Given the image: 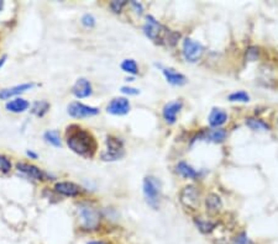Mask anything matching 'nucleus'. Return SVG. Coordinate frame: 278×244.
<instances>
[{
  "mask_svg": "<svg viewBox=\"0 0 278 244\" xmlns=\"http://www.w3.org/2000/svg\"><path fill=\"white\" fill-rule=\"evenodd\" d=\"M67 145L74 153L88 158L93 157L97 149L94 137L89 132L82 130V128H77L67 134Z\"/></svg>",
  "mask_w": 278,
  "mask_h": 244,
  "instance_id": "f257e3e1",
  "label": "nucleus"
},
{
  "mask_svg": "<svg viewBox=\"0 0 278 244\" xmlns=\"http://www.w3.org/2000/svg\"><path fill=\"white\" fill-rule=\"evenodd\" d=\"M145 35L150 40H152L156 44H163L167 41L168 44H176L177 40L179 39V33L170 32L165 26H162L153 16H147L144 25Z\"/></svg>",
  "mask_w": 278,
  "mask_h": 244,
  "instance_id": "f03ea898",
  "label": "nucleus"
},
{
  "mask_svg": "<svg viewBox=\"0 0 278 244\" xmlns=\"http://www.w3.org/2000/svg\"><path fill=\"white\" fill-rule=\"evenodd\" d=\"M78 216L81 221V229L84 232H96L100 227V216L99 211L90 203H81L78 207Z\"/></svg>",
  "mask_w": 278,
  "mask_h": 244,
  "instance_id": "7ed1b4c3",
  "label": "nucleus"
},
{
  "mask_svg": "<svg viewBox=\"0 0 278 244\" xmlns=\"http://www.w3.org/2000/svg\"><path fill=\"white\" fill-rule=\"evenodd\" d=\"M144 195L146 202L156 210L161 199V183L153 177H146L144 179Z\"/></svg>",
  "mask_w": 278,
  "mask_h": 244,
  "instance_id": "20e7f679",
  "label": "nucleus"
},
{
  "mask_svg": "<svg viewBox=\"0 0 278 244\" xmlns=\"http://www.w3.org/2000/svg\"><path fill=\"white\" fill-rule=\"evenodd\" d=\"M124 156V143L119 138L109 136L107 138V151L102 154V159L105 162H114Z\"/></svg>",
  "mask_w": 278,
  "mask_h": 244,
  "instance_id": "39448f33",
  "label": "nucleus"
},
{
  "mask_svg": "<svg viewBox=\"0 0 278 244\" xmlns=\"http://www.w3.org/2000/svg\"><path fill=\"white\" fill-rule=\"evenodd\" d=\"M179 200L184 207L189 210H197L198 206H199V192H198L196 186H184L179 194Z\"/></svg>",
  "mask_w": 278,
  "mask_h": 244,
  "instance_id": "423d86ee",
  "label": "nucleus"
},
{
  "mask_svg": "<svg viewBox=\"0 0 278 244\" xmlns=\"http://www.w3.org/2000/svg\"><path fill=\"white\" fill-rule=\"evenodd\" d=\"M70 116L74 117V119H84V117L96 116L99 114V109L93 108V106H88L82 104V102H71L67 108Z\"/></svg>",
  "mask_w": 278,
  "mask_h": 244,
  "instance_id": "0eeeda50",
  "label": "nucleus"
},
{
  "mask_svg": "<svg viewBox=\"0 0 278 244\" xmlns=\"http://www.w3.org/2000/svg\"><path fill=\"white\" fill-rule=\"evenodd\" d=\"M203 54V46L192 39L183 41V56L188 62H197Z\"/></svg>",
  "mask_w": 278,
  "mask_h": 244,
  "instance_id": "6e6552de",
  "label": "nucleus"
},
{
  "mask_svg": "<svg viewBox=\"0 0 278 244\" xmlns=\"http://www.w3.org/2000/svg\"><path fill=\"white\" fill-rule=\"evenodd\" d=\"M107 111L111 115H116V116L126 115L130 111V102L125 97H115L109 102Z\"/></svg>",
  "mask_w": 278,
  "mask_h": 244,
  "instance_id": "1a4fd4ad",
  "label": "nucleus"
},
{
  "mask_svg": "<svg viewBox=\"0 0 278 244\" xmlns=\"http://www.w3.org/2000/svg\"><path fill=\"white\" fill-rule=\"evenodd\" d=\"M35 87V83H25V84L15 85V87H11L8 89H3V90H0V99L8 100L10 99L11 96H16L22 93H26L27 90H31V89H34Z\"/></svg>",
  "mask_w": 278,
  "mask_h": 244,
  "instance_id": "9d476101",
  "label": "nucleus"
},
{
  "mask_svg": "<svg viewBox=\"0 0 278 244\" xmlns=\"http://www.w3.org/2000/svg\"><path fill=\"white\" fill-rule=\"evenodd\" d=\"M73 95L78 99H83V97H88L93 93V88H91L90 82L85 78H79L76 82V84L72 88Z\"/></svg>",
  "mask_w": 278,
  "mask_h": 244,
  "instance_id": "9b49d317",
  "label": "nucleus"
},
{
  "mask_svg": "<svg viewBox=\"0 0 278 244\" xmlns=\"http://www.w3.org/2000/svg\"><path fill=\"white\" fill-rule=\"evenodd\" d=\"M182 101H171L168 102V104L165 105V108H163L162 115H163V119L166 120V122L168 123H174L177 120V115L179 114L180 109H182Z\"/></svg>",
  "mask_w": 278,
  "mask_h": 244,
  "instance_id": "f8f14e48",
  "label": "nucleus"
},
{
  "mask_svg": "<svg viewBox=\"0 0 278 244\" xmlns=\"http://www.w3.org/2000/svg\"><path fill=\"white\" fill-rule=\"evenodd\" d=\"M16 168H18L19 171H21L22 174H25L26 177L31 178V179H35V180H42L45 177V173L41 170L40 168H37V166L33 165V164H28V163H18L16 164Z\"/></svg>",
  "mask_w": 278,
  "mask_h": 244,
  "instance_id": "ddd939ff",
  "label": "nucleus"
},
{
  "mask_svg": "<svg viewBox=\"0 0 278 244\" xmlns=\"http://www.w3.org/2000/svg\"><path fill=\"white\" fill-rule=\"evenodd\" d=\"M54 191L65 196H77L81 194V188L77 184L71 182H61L54 185Z\"/></svg>",
  "mask_w": 278,
  "mask_h": 244,
  "instance_id": "4468645a",
  "label": "nucleus"
},
{
  "mask_svg": "<svg viewBox=\"0 0 278 244\" xmlns=\"http://www.w3.org/2000/svg\"><path fill=\"white\" fill-rule=\"evenodd\" d=\"M194 223H196L198 231L203 234L213 233L214 229H215L218 226L217 221L211 220V218H208V217H202V216L194 218Z\"/></svg>",
  "mask_w": 278,
  "mask_h": 244,
  "instance_id": "2eb2a0df",
  "label": "nucleus"
},
{
  "mask_svg": "<svg viewBox=\"0 0 278 244\" xmlns=\"http://www.w3.org/2000/svg\"><path fill=\"white\" fill-rule=\"evenodd\" d=\"M205 206H206V212H208L209 215L219 214L223 207L222 199H220L217 194H210L208 197H206Z\"/></svg>",
  "mask_w": 278,
  "mask_h": 244,
  "instance_id": "dca6fc26",
  "label": "nucleus"
},
{
  "mask_svg": "<svg viewBox=\"0 0 278 244\" xmlns=\"http://www.w3.org/2000/svg\"><path fill=\"white\" fill-rule=\"evenodd\" d=\"M28 106H30V102L26 101V100L21 99V97H16V99L10 100L9 102H7L5 108H7V110L10 111V113L21 114L27 110Z\"/></svg>",
  "mask_w": 278,
  "mask_h": 244,
  "instance_id": "f3484780",
  "label": "nucleus"
},
{
  "mask_svg": "<svg viewBox=\"0 0 278 244\" xmlns=\"http://www.w3.org/2000/svg\"><path fill=\"white\" fill-rule=\"evenodd\" d=\"M163 74H165L167 82L172 85H183L187 82L186 77L174 71L173 68H163Z\"/></svg>",
  "mask_w": 278,
  "mask_h": 244,
  "instance_id": "a211bd4d",
  "label": "nucleus"
},
{
  "mask_svg": "<svg viewBox=\"0 0 278 244\" xmlns=\"http://www.w3.org/2000/svg\"><path fill=\"white\" fill-rule=\"evenodd\" d=\"M226 120H228V114L222 109H213L209 115V123L213 127H219V126L224 125Z\"/></svg>",
  "mask_w": 278,
  "mask_h": 244,
  "instance_id": "6ab92c4d",
  "label": "nucleus"
},
{
  "mask_svg": "<svg viewBox=\"0 0 278 244\" xmlns=\"http://www.w3.org/2000/svg\"><path fill=\"white\" fill-rule=\"evenodd\" d=\"M203 138L206 141H210V142H214V143H222L224 142V140L226 138V131L223 130V128L210 130L203 134Z\"/></svg>",
  "mask_w": 278,
  "mask_h": 244,
  "instance_id": "aec40b11",
  "label": "nucleus"
},
{
  "mask_svg": "<svg viewBox=\"0 0 278 244\" xmlns=\"http://www.w3.org/2000/svg\"><path fill=\"white\" fill-rule=\"evenodd\" d=\"M177 171H178L183 178H187V179H196V178L198 177L197 171L194 170L191 165L184 162H180L179 164L177 165Z\"/></svg>",
  "mask_w": 278,
  "mask_h": 244,
  "instance_id": "412c9836",
  "label": "nucleus"
},
{
  "mask_svg": "<svg viewBox=\"0 0 278 244\" xmlns=\"http://www.w3.org/2000/svg\"><path fill=\"white\" fill-rule=\"evenodd\" d=\"M48 110H50V104L47 101H45V100H41V101H36L33 105L31 113L36 115L37 117H42L48 113Z\"/></svg>",
  "mask_w": 278,
  "mask_h": 244,
  "instance_id": "4be33fe9",
  "label": "nucleus"
},
{
  "mask_svg": "<svg viewBox=\"0 0 278 244\" xmlns=\"http://www.w3.org/2000/svg\"><path fill=\"white\" fill-rule=\"evenodd\" d=\"M44 138L46 142L50 143V145L53 146V147H61L62 143H61V137H59L58 131L51 130V131L45 132Z\"/></svg>",
  "mask_w": 278,
  "mask_h": 244,
  "instance_id": "5701e85b",
  "label": "nucleus"
},
{
  "mask_svg": "<svg viewBox=\"0 0 278 244\" xmlns=\"http://www.w3.org/2000/svg\"><path fill=\"white\" fill-rule=\"evenodd\" d=\"M246 125L254 131H269V128H271L269 125L259 119H248L246 120Z\"/></svg>",
  "mask_w": 278,
  "mask_h": 244,
  "instance_id": "b1692460",
  "label": "nucleus"
},
{
  "mask_svg": "<svg viewBox=\"0 0 278 244\" xmlns=\"http://www.w3.org/2000/svg\"><path fill=\"white\" fill-rule=\"evenodd\" d=\"M229 244H251V240L250 238H249L248 233H246L245 231H241L234 235V238L230 240Z\"/></svg>",
  "mask_w": 278,
  "mask_h": 244,
  "instance_id": "393cba45",
  "label": "nucleus"
},
{
  "mask_svg": "<svg viewBox=\"0 0 278 244\" xmlns=\"http://www.w3.org/2000/svg\"><path fill=\"white\" fill-rule=\"evenodd\" d=\"M121 69L126 72V73L136 74L139 68H137L136 62H135L134 59H125V61L121 63Z\"/></svg>",
  "mask_w": 278,
  "mask_h": 244,
  "instance_id": "a878e982",
  "label": "nucleus"
},
{
  "mask_svg": "<svg viewBox=\"0 0 278 244\" xmlns=\"http://www.w3.org/2000/svg\"><path fill=\"white\" fill-rule=\"evenodd\" d=\"M229 100H230V101L248 102L249 100H250V96H249V94L245 93V91H236V93L230 94V96H229Z\"/></svg>",
  "mask_w": 278,
  "mask_h": 244,
  "instance_id": "bb28decb",
  "label": "nucleus"
},
{
  "mask_svg": "<svg viewBox=\"0 0 278 244\" xmlns=\"http://www.w3.org/2000/svg\"><path fill=\"white\" fill-rule=\"evenodd\" d=\"M10 170H11V162L7 157L0 154V171L7 174L9 173Z\"/></svg>",
  "mask_w": 278,
  "mask_h": 244,
  "instance_id": "cd10ccee",
  "label": "nucleus"
},
{
  "mask_svg": "<svg viewBox=\"0 0 278 244\" xmlns=\"http://www.w3.org/2000/svg\"><path fill=\"white\" fill-rule=\"evenodd\" d=\"M82 24L85 27H93L96 25V19H94V16L91 14H85L82 18Z\"/></svg>",
  "mask_w": 278,
  "mask_h": 244,
  "instance_id": "c85d7f7f",
  "label": "nucleus"
},
{
  "mask_svg": "<svg viewBox=\"0 0 278 244\" xmlns=\"http://www.w3.org/2000/svg\"><path fill=\"white\" fill-rule=\"evenodd\" d=\"M126 5V0H120V2H117V0H115V2H111L110 3V9L114 11V13H120L121 11L122 8H124Z\"/></svg>",
  "mask_w": 278,
  "mask_h": 244,
  "instance_id": "c756f323",
  "label": "nucleus"
},
{
  "mask_svg": "<svg viewBox=\"0 0 278 244\" xmlns=\"http://www.w3.org/2000/svg\"><path fill=\"white\" fill-rule=\"evenodd\" d=\"M121 93L128 94V95H137L139 94V90L135 88H129V87H122L121 88Z\"/></svg>",
  "mask_w": 278,
  "mask_h": 244,
  "instance_id": "7c9ffc66",
  "label": "nucleus"
},
{
  "mask_svg": "<svg viewBox=\"0 0 278 244\" xmlns=\"http://www.w3.org/2000/svg\"><path fill=\"white\" fill-rule=\"evenodd\" d=\"M87 244H109V243L102 239H94V240H89Z\"/></svg>",
  "mask_w": 278,
  "mask_h": 244,
  "instance_id": "2f4dec72",
  "label": "nucleus"
},
{
  "mask_svg": "<svg viewBox=\"0 0 278 244\" xmlns=\"http://www.w3.org/2000/svg\"><path fill=\"white\" fill-rule=\"evenodd\" d=\"M7 56H3L2 58H0V69H2V67L5 64V62H7Z\"/></svg>",
  "mask_w": 278,
  "mask_h": 244,
  "instance_id": "473e14b6",
  "label": "nucleus"
},
{
  "mask_svg": "<svg viewBox=\"0 0 278 244\" xmlns=\"http://www.w3.org/2000/svg\"><path fill=\"white\" fill-rule=\"evenodd\" d=\"M26 154H27V156H28V157L34 158V159H36V158H37V154H35V153H34V152H31V151H28Z\"/></svg>",
  "mask_w": 278,
  "mask_h": 244,
  "instance_id": "72a5a7b5",
  "label": "nucleus"
},
{
  "mask_svg": "<svg viewBox=\"0 0 278 244\" xmlns=\"http://www.w3.org/2000/svg\"><path fill=\"white\" fill-rule=\"evenodd\" d=\"M3 8H4V2H2V0H0V11L3 10Z\"/></svg>",
  "mask_w": 278,
  "mask_h": 244,
  "instance_id": "f704fd0d",
  "label": "nucleus"
}]
</instances>
